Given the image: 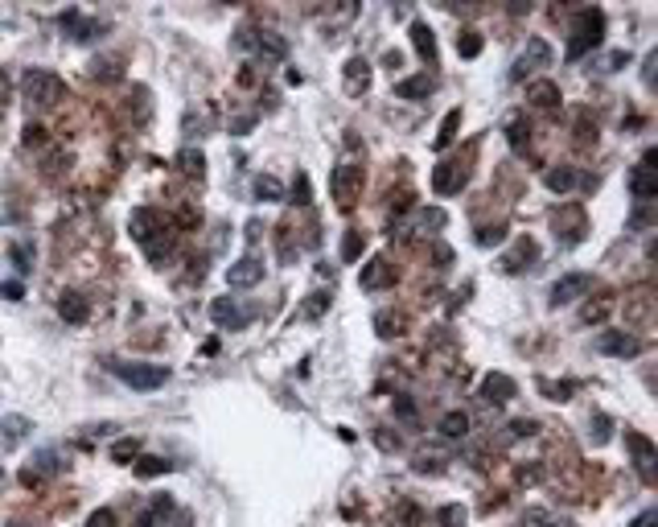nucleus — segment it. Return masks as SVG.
<instances>
[{
    "label": "nucleus",
    "mask_w": 658,
    "mask_h": 527,
    "mask_svg": "<svg viewBox=\"0 0 658 527\" xmlns=\"http://www.w3.org/2000/svg\"><path fill=\"white\" fill-rule=\"evenodd\" d=\"M605 38V13L601 8H580V17H576V38L568 45V58H584L588 49H597Z\"/></svg>",
    "instance_id": "f257e3e1"
},
{
    "label": "nucleus",
    "mask_w": 658,
    "mask_h": 527,
    "mask_svg": "<svg viewBox=\"0 0 658 527\" xmlns=\"http://www.w3.org/2000/svg\"><path fill=\"white\" fill-rule=\"evenodd\" d=\"M21 91H25L29 103L54 107V103L66 95V83H62L58 75H49V70H25V75H21Z\"/></svg>",
    "instance_id": "f03ea898"
},
{
    "label": "nucleus",
    "mask_w": 658,
    "mask_h": 527,
    "mask_svg": "<svg viewBox=\"0 0 658 527\" xmlns=\"http://www.w3.org/2000/svg\"><path fill=\"white\" fill-rule=\"evenodd\" d=\"M111 371L136 392H152V388H161L169 379V371L161 362H111Z\"/></svg>",
    "instance_id": "7ed1b4c3"
},
{
    "label": "nucleus",
    "mask_w": 658,
    "mask_h": 527,
    "mask_svg": "<svg viewBox=\"0 0 658 527\" xmlns=\"http://www.w3.org/2000/svg\"><path fill=\"white\" fill-rule=\"evenodd\" d=\"M629 194H634V202H650L658 194V165H655V148L634 165V174H629Z\"/></svg>",
    "instance_id": "20e7f679"
},
{
    "label": "nucleus",
    "mask_w": 658,
    "mask_h": 527,
    "mask_svg": "<svg viewBox=\"0 0 658 527\" xmlns=\"http://www.w3.org/2000/svg\"><path fill=\"white\" fill-rule=\"evenodd\" d=\"M588 289H593V276H588V272H568V276H560V280L551 284V305H572V301H580Z\"/></svg>",
    "instance_id": "39448f33"
},
{
    "label": "nucleus",
    "mask_w": 658,
    "mask_h": 527,
    "mask_svg": "<svg viewBox=\"0 0 658 527\" xmlns=\"http://www.w3.org/2000/svg\"><path fill=\"white\" fill-rule=\"evenodd\" d=\"M465 181H469V165H461V161H440L437 169H432V190H437L440 198L457 194Z\"/></svg>",
    "instance_id": "423d86ee"
},
{
    "label": "nucleus",
    "mask_w": 658,
    "mask_h": 527,
    "mask_svg": "<svg viewBox=\"0 0 658 527\" xmlns=\"http://www.w3.org/2000/svg\"><path fill=\"white\" fill-rule=\"evenodd\" d=\"M625 445H629V453H634V466H638L642 482H655V461H658V449L650 445V437H642V433H625Z\"/></svg>",
    "instance_id": "0eeeda50"
},
{
    "label": "nucleus",
    "mask_w": 658,
    "mask_h": 527,
    "mask_svg": "<svg viewBox=\"0 0 658 527\" xmlns=\"http://www.w3.org/2000/svg\"><path fill=\"white\" fill-rule=\"evenodd\" d=\"M601 354H617V358H634V354H642V342L634 338V334H625V330H605V334H597V342H593Z\"/></svg>",
    "instance_id": "6e6552de"
},
{
    "label": "nucleus",
    "mask_w": 658,
    "mask_h": 527,
    "mask_svg": "<svg viewBox=\"0 0 658 527\" xmlns=\"http://www.w3.org/2000/svg\"><path fill=\"white\" fill-rule=\"evenodd\" d=\"M358 185H362V169H358V165H338V169L329 174V190H334L338 206H350Z\"/></svg>",
    "instance_id": "1a4fd4ad"
},
{
    "label": "nucleus",
    "mask_w": 658,
    "mask_h": 527,
    "mask_svg": "<svg viewBox=\"0 0 658 527\" xmlns=\"http://www.w3.org/2000/svg\"><path fill=\"white\" fill-rule=\"evenodd\" d=\"M210 317L219 321L222 330H243V326L251 321V309H243L235 297H219V301L210 305Z\"/></svg>",
    "instance_id": "9d476101"
},
{
    "label": "nucleus",
    "mask_w": 658,
    "mask_h": 527,
    "mask_svg": "<svg viewBox=\"0 0 658 527\" xmlns=\"http://www.w3.org/2000/svg\"><path fill=\"white\" fill-rule=\"evenodd\" d=\"M263 280V264L256 256H243V260H235L226 268V284L230 289H251V284H260Z\"/></svg>",
    "instance_id": "9b49d317"
},
{
    "label": "nucleus",
    "mask_w": 658,
    "mask_h": 527,
    "mask_svg": "<svg viewBox=\"0 0 658 527\" xmlns=\"http://www.w3.org/2000/svg\"><path fill=\"white\" fill-rule=\"evenodd\" d=\"M535 66H551V45L543 42V38H531L523 49V58L515 62V70H510V79H523L526 70H535Z\"/></svg>",
    "instance_id": "f8f14e48"
},
{
    "label": "nucleus",
    "mask_w": 658,
    "mask_h": 527,
    "mask_svg": "<svg viewBox=\"0 0 658 527\" xmlns=\"http://www.w3.org/2000/svg\"><path fill=\"white\" fill-rule=\"evenodd\" d=\"M515 379L510 375H502V371H494V375H485L482 379V399L485 404H506V399H515Z\"/></svg>",
    "instance_id": "ddd939ff"
},
{
    "label": "nucleus",
    "mask_w": 658,
    "mask_h": 527,
    "mask_svg": "<svg viewBox=\"0 0 658 527\" xmlns=\"http://www.w3.org/2000/svg\"><path fill=\"white\" fill-rule=\"evenodd\" d=\"M128 227H132V235H136V239H140L144 247H152V235L161 231V219H157V211H148V206H140V211H132Z\"/></svg>",
    "instance_id": "4468645a"
},
{
    "label": "nucleus",
    "mask_w": 658,
    "mask_h": 527,
    "mask_svg": "<svg viewBox=\"0 0 658 527\" xmlns=\"http://www.w3.org/2000/svg\"><path fill=\"white\" fill-rule=\"evenodd\" d=\"M58 313H62V321H70V326H83L91 317V305L83 293H62V301H58Z\"/></svg>",
    "instance_id": "2eb2a0df"
},
{
    "label": "nucleus",
    "mask_w": 658,
    "mask_h": 527,
    "mask_svg": "<svg viewBox=\"0 0 658 527\" xmlns=\"http://www.w3.org/2000/svg\"><path fill=\"white\" fill-rule=\"evenodd\" d=\"M62 29H66L75 42H87V38H95V29H99V25H95V21H87L79 8H70V13H62Z\"/></svg>",
    "instance_id": "dca6fc26"
},
{
    "label": "nucleus",
    "mask_w": 658,
    "mask_h": 527,
    "mask_svg": "<svg viewBox=\"0 0 658 527\" xmlns=\"http://www.w3.org/2000/svg\"><path fill=\"white\" fill-rule=\"evenodd\" d=\"M432 87H437V83H432L428 75H412V79L395 83V95H399V99H428V95H432Z\"/></svg>",
    "instance_id": "f3484780"
},
{
    "label": "nucleus",
    "mask_w": 658,
    "mask_h": 527,
    "mask_svg": "<svg viewBox=\"0 0 658 527\" xmlns=\"http://www.w3.org/2000/svg\"><path fill=\"white\" fill-rule=\"evenodd\" d=\"M383 284H391V264L387 260H370L362 268V289H383Z\"/></svg>",
    "instance_id": "a211bd4d"
},
{
    "label": "nucleus",
    "mask_w": 658,
    "mask_h": 527,
    "mask_svg": "<svg viewBox=\"0 0 658 527\" xmlns=\"http://www.w3.org/2000/svg\"><path fill=\"white\" fill-rule=\"evenodd\" d=\"M412 45L420 49V58L437 62V38H432V29H428L424 21H416V25H412Z\"/></svg>",
    "instance_id": "6ab92c4d"
},
{
    "label": "nucleus",
    "mask_w": 658,
    "mask_h": 527,
    "mask_svg": "<svg viewBox=\"0 0 658 527\" xmlns=\"http://www.w3.org/2000/svg\"><path fill=\"white\" fill-rule=\"evenodd\" d=\"M543 181H547V190H551V194H568L572 185H576V169H572V165L547 169V174H543Z\"/></svg>",
    "instance_id": "aec40b11"
},
{
    "label": "nucleus",
    "mask_w": 658,
    "mask_h": 527,
    "mask_svg": "<svg viewBox=\"0 0 658 527\" xmlns=\"http://www.w3.org/2000/svg\"><path fill=\"white\" fill-rule=\"evenodd\" d=\"M346 83H350V91L370 87V66H366V58H350V62H346Z\"/></svg>",
    "instance_id": "412c9836"
},
{
    "label": "nucleus",
    "mask_w": 658,
    "mask_h": 527,
    "mask_svg": "<svg viewBox=\"0 0 658 527\" xmlns=\"http://www.w3.org/2000/svg\"><path fill=\"white\" fill-rule=\"evenodd\" d=\"M256 49L267 54V58H284V54H288V42H284L280 33H267V29H263V33H256Z\"/></svg>",
    "instance_id": "4be33fe9"
},
{
    "label": "nucleus",
    "mask_w": 658,
    "mask_h": 527,
    "mask_svg": "<svg viewBox=\"0 0 658 527\" xmlns=\"http://www.w3.org/2000/svg\"><path fill=\"white\" fill-rule=\"evenodd\" d=\"M440 433H444L448 441H461L465 433H469V416H465V412H448V416L440 420Z\"/></svg>",
    "instance_id": "5701e85b"
},
{
    "label": "nucleus",
    "mask_w": 658,
    "mask_h": 527,
    "mask_svg": "<svg viewBox=\"0 0 658 527\" xmlns=\"http://www.w3.org/2000/svg\"><path fill=\"white\" fill-rule=\"evenodd\" d=\"M465 519H469V511L461 503H444L437 511V527H465Z\"/></svg>",
    "instance_id": "b1692460"
},
{
    "label": "nucleus",
    "mask_w": 658,
    "mask_h": 527,
    "mask_svg": "<svg viewBox=\"0 0 658 527\" xmlns=\"http://www.w3.org/2000/svg\"><path fill=\"white\" fill-rule=\"evenodd\" d=\"M506 140H510V148H515V153H523L526 144H531V128H526L523 116H515V120L506 124Z\"/></svg>",
    "instance_id": "393cba45"
},
{
    "label": "nucleus",
    "mask_w": 658,
    "mask_h": 527,
    "mask_svg": "<svg viewBox=\"0 0 658 527\" xmlns=\"http://www.w3.org/2000/svg\"><path fill=\"white\" fill-rule=\"evenodd\" d=\"M523 260H535V243H531V239H519V247H515L502 264H506V272H523L526 268Z\"/></svg>",
    "instance_id": "a878e982"
},
{
    "label": "nucleus",
    "mask_w": 658,
    "mask_h": 527,
    "mask_svg": "<svg viewBox=\"0 0 658 527\" xmlns=\"http://www.w3.org/2000/svg\"><path fill=\"white\" fill-rule=\"evenodd\" d=\"M457 54H461V58H478V54H482V33H478V29L457 33Z\"/></svg>",
    "instance_id": "bb28decb"
},
{
    "label": "nucleus",
    "mask_w": 658,
    "mask_h": 527,
    "mask_svg": "<svg viewBox=\"0 0 658 527\" xmlns=\"http://www.w3.org/2000/svg\"><path fill=\"white\" fill-rule=\"evenodd\" d=\"M526 95H531L539 107H556V103H560V87H556V83H535Z\"/></svg>",
    "instance_id": "cd10ccee"
},
{
    "label": "nucleus",
    "mask_w": 658,
    "mask_h": 527,
    "mask_svg": "<svg viewBox=\"0 0 658 527\" xmlns=\"http://www.w3.org/2000/svg\"><path fill=\"white\" fill-rule=\"evenodd\" d=\"M325 309H329V293H308V301L301 305V317H305V321H317Z\"/></svg>",
    "instance_id": "c85d7f7f"
},
{
    "label": "nucleus",
    "mask_w": 658,
    "mask_h": 527,
    "mask_svg": "<svg viewBox=\"0 0 658 527\" xmlns=\"http://www.w3.org/2000/svg\"><path fill=\"white\" fill-rule=\"evenodd\" d=\"M375 330H379V338H395V334H403V317L399 313H379Z\"/></svg>",
    "instance_id": "c756f323"
},
{
    "label": "nucleus",
    "mask_w": 658,
    "mask_h": 527,
    "mask_svg": "<svg viewBox=\"0 0 658 527\" xmlns=\"http://www.w3.org/2000/svg\"><path fill=\"white\" fill-rule=\"evenodd\" d=\"M256 194H260L263 202H280V198H284V185H280V181H276V177H256Z\"/></svg>",
    "instance_id": "7c9ffc66"
},
{
    "label": "nucleus",
    "mask_w": 658,
    "mask_h": 527,
    "mask_svg": "<svg viewBox=\"0 0 658 527\" xmlns=\"http://www.w3.org/2000/svg\"><path fill=\"white\" fill-rule=\"evenodd\" d=\"M444 222H448V215H444L440 206H424V211H416V227H420V231H428V227L437 231V227H444Z\"/></svg>",
    "instance_id": "2f4dec72"
},
{
    "label": "nucleus",
    "mask_w": 658,
    "mask_h": 527,
    "mask_svg": "<svg viewBox=\"0 0 658 527\" xmlns=\"http://www.w3.org/2000/svg\"><path fill=\"white\" fill-rule=\"evenodd\" d=\"M25 433H29V420H25V416H4V441H8V445L25 441Z\"/></svg>",
    "instance_id": "473e14b6"
},
{
    "label": "nucleus",
    "mask_w": 658,
    "mask_h": 527,
    "mask_svg": "<svg viewBox=\"0 0 658 527\" xmlns=\"http://www.w3.org/2000/svg\"><path fill=\"white\" fill-rule=\"evenodd\" d=\"M457 124H461V107H453V112L444 116V124H440V132H437V148H444V144L457 136Z\"/></svg>",
    "instance_id": "72a5a7b5"
},
{
    "label": "nucleus",
    "mask_w": 658,
    "mask_h": 527,
    "mask_svg": "<svg viewBox=\"0 0 658 527\" xmlns=\"http://www.w3.org/2000/svg\"><path fill=\"white\" fill-rule=\"evenodd\" d=\"M165 470H169L165 457H140V461H136V474H140V478H157V474H165Z\"/></svg>",
    "instance_id": "f704fd0d"
},
{
    "label": "nucleus",
    "mask_w": 658,
    "mask_h": 527,
    "mask_svg": "<svg viewBox=\"0 0 658 527\" xmlns=\"http://www.w3.org/2000/svg\"><path fill=\"white\" fill-rule=\"evenodd\" d=\"M362 243H366V239H362V231H346V239H342V260L354 264V260H358V252H362Z\"/></svg>",
    "instance_id": "c9c22d12"
},
{
    "label": "nucleus",
    "mask_w": 658,
    "mask_h": 527,
    "mask_svg": "<svg viewBox=\"0 0 658 527\" xmlns=\"http://www.w3.org/2000/svg\"><path fill=\"white\" fill-rule=\"evenodd\" d=\"M177 165H181L185 174H198V177H202V165H206V157H202V153H194V148H181Z\"/></svg>",
    "instance_id": "e433bc0d"
},
{
    "label": "nucleus",
    "mask_w": 658,
    "mask_h": 527,
    "mask_svg": "<svg viewBox=\"0 0 658 527\" xmlns=\"http://www.w3.org/2000/svg\"><path fill=\"white\" fill-rule=\"evenodd\" d=\"M136 453H140V441L136 437H124V441L111 445V457H116V461H128V457H136Z\"/></svg>",
    "instance_id": "4c0bfd02"
},
{
    "label": "nucleus",
    "mask_w": 658,
    "mask_h": 527,
    "mask_svg": "<svg viewBox=\"0 0 658 527\" xmlns=\"http://www.w3.org/2000/svg\"><path fill=\"white\" fill-rule=\"evenodd\" d=\"M539 388L547 392V399H568L572 383H547V379H539Z\"/></svg>",
    "instance_id": "58836bf2"
},
{
    "label": "nucleus",
    "mask_w": 658,
    "mask_h": 527,
    "mask_svg": "<svg viewBox=\"0 0 658 527\" xmlns=\"http://www.w3.org/2000/svg\"><path fill=\"white\" fill-rule=\"evenodd\" d=\"M593 425H597V433H588V437H593V445H605V441H609V416H597Z\"/></svg>",
    "instance_id": "ea45409f"
},
{
    "label": "nucleus",
    "mask_w": 658,
    "mask_h": 527,
    "mask_svg": "<svg viewBox=\"0 0 658 527\" xmlns=\"http://www.w3.org/2000/svg\"><path fill=\"white\" fill-rule=\"evenodd\" d=\"M478 243H482V247H489V243H502V227H482V231H478Z\"/></svg>",
    "instance_id": "a19ab883"
},
{
    "label": "nucleus",
    "mask_w": 658,
    "mask_h": 527,
    "mask_svg": "<svg viewBox=\"0 0 658 527\" xmlns=\"http://www.w3.org/2000/svg\"><path fill=\"white\" fill-rule=\"evenodd\" d=\"M609 317V301H597V305L584 309V321H605Z\"/></svg>",
    "instance_id": "79ce46f5"
},
{
    "label": "nucleus",
    "mask_w": 658,
    "mask_h": 527,
    "mask_svg": "<svg viewBox=\"0 0 658 527\" xmlns=\"http://www.w3.org/2000/svg\"><path fill=\"white\" fill-rule=\"evenodd\" d=\"M21 140L33 148V144H42V140H45V128H42V124H25V136H21Z\"/></svg>",
    "instance_id": "37998d69"
},
{
    "label": "nucleus",
    "mask_w": 658,
    "mask_h": 527,
    "mask_svg": "<svg viewBox=\"0 0 658 527\" xmlns=\"http://www.w3.org/2000/svg\"><path fill=\"white\" fill-rule=\"evenodd\" d=\"M432 260H437V268H448V264H453V247H444V243H432Z\"/></svg>",
    "instance_id": "c03bdc74"
},
{
    "label": "nucleus",
    "mask_w": 658,
    "mask_h": 527,
    "mask_svg": "<svg viewBox=\"0 0 658 527\" xmlns=\"http://www.w3.org/2000/svg\"><path fill=\"white\" fill-rule=\"evenodd\" d=\"M21 293H25V289H21L17 280H8V284H0V297H4V301H21Z\"/></svg>",
    "instance_id": "a18cd8bd"
},
{
    "label": "nucleus",
    "mask_w": 658,
    "mask_h": 527,
    "mask_svg": "<svg viewBox=\"0 0 658 527\" xmlns=\"http://www.w3.org/2000/svg\"><path fill=\"white\" fill-rule=\"evenodd\" d=\"M13 260H17V268H21V272H25V268H29V260H33V252L17 243V247H13Z\"/></svg>",
    "instance_id": "49530a36"
},
{
    "label": "nucleus",
    "mask_w": 658,
    "mask_h": 527,
    "mask_svg": "<svg viewBox=\"0 0 658 527\" xmlns=\"http://www.w3.org/2000/svg\"><path fill=\"white\" fill-rule=\"evenodd\" d=\"M91 527H116V515H111V511H95V515H91Z\"/></svg>",
    "instance_id": "de8ad7c7"
},
{
    "label": "nucleus",
    "mask_w": 658,
    "mask_h": 527,
    "mask_svg": "<svg viewBox=\"0 0 658 527\" xmlns=\"http://www.w3.org/2000/svg\"><path fill=\"white\" fill-rule=\"evenodd\" d=\"M510 429H515V437H531V433H535L539 425H535V420H515Z\"/></svg>",
    "instance_id": "09e8293b"
},
{
    "label": "nucleus",
    "mask_w": 658,
    "mask_h": 527,
    "mask_svg": "<svg viewBox=\"0 0 658 527\" xmlns=\"http://www.w3.org/2000/svg\"><path fill=\"white\" fill-rule=\"evenodd\" d=\"M625 62H629V54H621V49H617V54H609V70H621Z\"/></svg>",
    "instance_id": "8fccbe9b"
},
{
    "label": "nucleus",
    "mask_w": 658,
    "mask_h": 527,
    "mask_svg": "<svg viewBox=\"0 0 658 527\" xmlns=\"http://www.w3.org/2000/svg\"><path fill=\"white\" fill-rule=\"evenodd\" d=\"M395 408H399V416H403V420H412V416H416V408H412V399H399Z\"/></svg>",
    "instance_id": "3c124183"
},
{
    "label": "nucleus",
    "mask_w": 658,
    "mask_h": 527,
    "mask_svg": "<svg viewBox=\"0 0 658 527\" xmlns=\"http://www.w3.org/2000/svg\"><path fill=\"white\" fill-rule=\"evenodd\" d=\"M292 202H308V181H305V177L297 181V198H292Z\"/></svg>",
    "instance_id": "603ef678"
},
{
    "label": "nucleus",
    "mask_w": 658,
    "mask_h": 527,
    "mask_svg": "<svg viewBox=\"0 0 658 527\" xmlns=\"http://www.w3.org/2000/svg\"><path fill=\"white\" fill-rule=\"evenodd\" d=\"M655 66H658V54H650L646 58V83H655Z\"/></svg>",
    "instance_id": "864d4df0"
},
{
    "label": "nucleus",
    "mask_w": 658,
    "mask_h": 527,
    "mask_svg": "<svg viewBox=\"0 0 658 527\" xmlns=\"http://www.w3.org/2000/svg\"><path fill=\"white\" fill-rule=\"evenodd\" d=\"M629 227H650V215H646V211H638V215L629 219Z\"/></svg>",
    "instance_id": "5fc2aeb1"
},
{
    "label": "nucleus",
    "mask_w": 658,
    "mask_h": 527,
    "mask_svg": "<svg viewBox=\"0 0 658 527\" xmlns=\"http://www.w3.org/2000/svg\"><path fill=\"white\" fill-rule=\"evenodd\" d=\"M379 445H383V449H395V445H399V437H391V433H379Z\"/></svg>",
    "instance_id": "6e6d98bb"
},
{
    "label": "nucleus",
    "mask_w": 658,
    "mask_h": 527,
    "mask_svg": "<svg viewBox=\"0 0 658 527\" xmlns=\"http://www.w3.org/2000/svg\"><path fill=\"white\" fill-rule=\"evenodd\" d=\"M655 519H658L655 511H646V515H642V519H638V524H634V527H655Z\"/></svg>",
    "instance_id": "4d7b16f0"
},
{
    "label": "nucleus",
    "mask_w": 658,
    "mask_h": 527,
    "mask_svg": "<svg viewBox=\"0 0 658 527\" xmlns=\"http://www.w3.org/2000/svg\"><path fill=\"white\" fill-rule=\"evenodd\" d=\"M547 527H576V524H568V519H551Z\"/></svg>",
    "instance_id": "13d9d810"
}]
</instances>
